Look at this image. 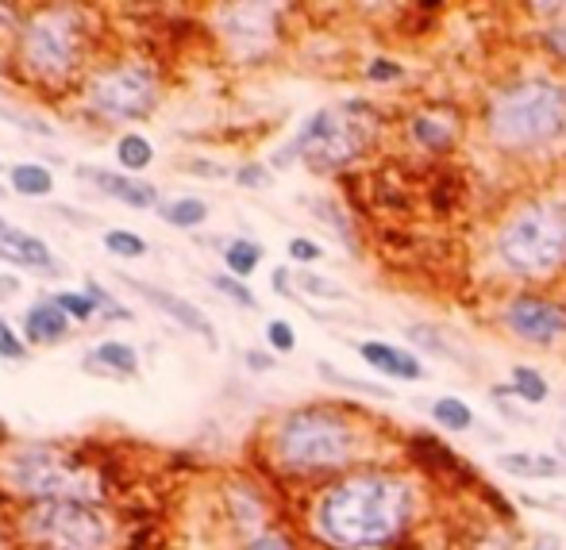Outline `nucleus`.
I'll return each instance as SVG.
<instances>
[{
    "instance_id": "obj_1",
    "label": "nucleus",
    "mask_w": 566,
    "mask_h": 550,
    "mask_svg": "<svg viewBox=\"0 0 566 550\" xmlns=\"http://www.w3.org/2000/svg\"><path fill=\"white\" fill-rule=\"evenodd\" d=\"M413 504V482L389 470H363L320 493L313 527L336 550H378L405 532Z\"/></svg>"
},
{
    "instance_id": "obj_2",
    "label": "nucleus",
    "mask_w": 566,
    "mask_h": 550,
    "mask_svg": "<svg viewBox=\"0 0 566 550\" xmlns=\"http://www.w3.org/2000/svg\"><path fill=\"white\" fill-rule=\"evenodd\" d=\"M359 450H363V432L355 427V420L328 405L297 408L274 432V455L297 474L343 470L347 462H355Z\"/></svg>"
},
{
    "instance_id": "obj_3",
    "label": "nucleus",
    "mask_w": 566,
    "mask_h": 550,
    "mask_svg": "<svg viewBox=\"0 0 566 550\" xmlns=\"http://www.w3.org/2000/svg\"><path fill=\"white\" fill-rule=\"evenodd\" d=\"M20 66L39 85H66L89 59V27L85 12L59 4V9H35L20 24L16 39Z\"/></svg>"
},
{
    "instance_id": "obj_4",
    "label": "nucleus",
    "mask_w": 566,
    "mask_h": 550,
    "mask_svg": "<svg viewBox=\"0 0 566 550\" xmlns=\"http://www.w3.org/2000/svg\"><path fill=\"white\" fill-rule=\"evenodd\" d=\"M490 139L508 151L543 146L563 136L566 127V89L555 81H520L501 89L486 112Z\"/></svg>"
},
{
    "instance_id": "obj_5",
    "label": "nucleus",
    "mask_w": 566,
    "mask_h": 550,
    "mask_svg": "<svg viewBox=\"0 0 566 550\" xmlns=\"http://www.w3.org/2000/svg\"><path fill=\"white\" fill-rule=\"evenodd\" d=\"M501 263L520 278H548L566 263V201H528L501 223Z\"/></svg>"
},
{
    "instance_id": "obj_6",
    "label": "nucleus",
    "mask_w": 566,
    "mask_h": 550,
    "mask_svg": "<svg viewBox=\"0 0 566 550\" xmlns=\"http://www.w3.org/2000/svg\"><path fill=\"white\" fill-rule=\"evenodd\" d=\"M9 485L32 500H81L93 504L101 497V482L81 458L62 455V450H20L9 458Z\"/></svg>"
},
{
    "instance_id": "obj_7",
    "label": "nucleus",
    "mask_w": 566,
    "mask_h": 550,
    "mask_svg": "<svg viewBox=\"0 0 566 550\" xmlns=\"http://www.w3.org/2000/svg\"><path fill=\"white\" fill-rule=\"evenodd\" d=\"M20 535L35 550H109V524L81 500H35L20 516Z\"/></svg>"
},
{
    "instance_id": "obj_8",
    "label": "nucleus",
    "mask_w": 566,
    "mask_h": 550,
    "mask_svg": "<svg viewBox=\"0 0 566 550\" xmlns=\"http://www.w3.org/2000/svg\"><path fill=\"white\" fill-rule=\"evenodd\" d=\"M162 97L159 69L151 62H112L85 81V104L101 119L131 124L154 112Z\"/></svg>"
},
{
    "instance_id": "obj_9",
    "label": "nucleus",
    "mask_w": 566,
    "mask_h": 550,
    "mask_svg": "<svg viewBox=\"0 0 566 550\" xmlns=\"http://www.w3.org/2000/svg\"><path fill=\"white\" fill-rule=\"evenodd\" d=\"M366 146V136L359 119L343 116V112H313V116L304 119L297 139L286 146V154H278V166H289L293 158L309 162L313 169L328 174V169H339L347 162H355Z\"/></svg>"
},
{
    "instance_id": "obj_10",
    "label": "nucleus",
    "mask_w": 566,
    "mask_h": 550,
    "mask_svg": "<svg viewBox=\"0 0 566 550\" xmlns=\"http://www.w3.org/2000/svg\"><path fill=\"white\" fill-rule=\"evenodd\" d=\"M281 9H274V4H228V9H221L224 24L221 31L228 35L231 51L239 54V59H254V54H263L266 47L274 42V20H278Z\"/></svg>"
},
{
    "instance_id": "obj_11",
    "label": "nucleus",
    "mask_w": 566,
    "mask_h": 550,
    "mask_svg": "<svg viewBox=\"0 0 566 550\" xmlns=\"http://www.w3.org/2000/svg\"><path fill=\"white\" fill-rule=\"evenodd\" d=\"M505 323L516 338L536 343V347H548V343H555L566 331V308L551 305L543 296H520V300L508 305Z\"/></svg>"
},
{
    "instance_id": "obj_12",
    "label": "nucleus",
    "mask_w": 566,
    "mask_h": 550,
    "mask_svg": "<svg viewBox=\"0 0 566 550\" xmlns=\"http://www.w3.org/2000/svg\"><path fill=\"white\" fill-rule=\"evenodd\" d=\"M124 285L131 289V293H139L147 300V305H154L162 316H169V320H178L186 331H193V335L209 338V347H216V328H212V320L201 312L197 305H189L186 296L178 293H166V289L159 285H147V281H136V278H124Z\"/></svg>"
},
{
    "instance_id": "obj_13",
    "label": "nucleus",
    "mask_w": 566,
    "mask_h": 550,
    "mask_svg": "<svg viewBox=\"0 0 566 550\" xmlns=\"http://www.w3.org/2000/svg\"><path fill=\"white\" fill-rule=\"evenodd\" d=\"M81 181H89L93 189H101L104 196H116L124 201L127 208H159V189L147 186V181H136L131 174H112V169H101V166H81L77 169Z\"/></svg>"
},
{
    "instance_id": "obj_14",
    "label": "nucleus",
    "mask_w": 566,
    "mask_h": 550,
    "mask_svg": "<svg viewBox=\"0 0 566 550\" xmlns=\"http://www.w3.org/2000/svg\"><path fill=\"white\" fill-rule=\"evenodd\" d=\"M0 258L12 266H35V270H54V254L47 251L39 235L12 228L9 220H0Z\"/></svg>"
},
{
    "instance_id": "obj_15",
    "label": "nucleus",
    "mask_w": 566,
    "mask_h": 550,
    "mask_svg": "<svg viewBox=\"0 0 566 550\" xmlns=\"http://www.w3.org/2000/svg\"><path fill=\"white\" fill-rule=\"evenodd\" d=\"M359 355H363L366 366H374L378 373H386V378H398V381H424V373H428L416 355L393 347V343H378V338H370V343H359Z\"/></svg>"
},
{
    "instance_id": "obj_16",
    "label": "nucleus",
    "mask_w": 566,
    "mask_h": 550,
    "mask_svg": "<svg viewBox=\"0 0 566 550\" xmlns=\"http://www.w3.org/2000/svg\"><path fill=\"white\" fill-rule=\"evenodd\" d=\"M70 335V316L54 300H35L24 312V338L35 347H51Z\"/></svg>"
},
{
    "instance_id": "obj_17",
    "label": "nucleus",
    "mask_w": 566,
    "mask_h": 550,
    "mask_svg": "<svg viewBox=\"0 0 566 550\" xmlns=\"http://www.w3.org/2000/svg\"><path fill=\"white\" fill-rule=\"evenodd\" d=\"M498 470L508 477H525V482H555L563 474V458L532 455V450H505V455H498Z\"/></svg>"
},
{
    "instance_id": "obj_18",
    "label": "nucleus",
    "mask_w": 566,
    "mask_h": 550,
    "mask_svg": "<svg viewBox=\"0 0 566 550\" xmlns=\"http://www.w3.org/2000/svg\"><path fill=\"white\" fill-rule=\"evenodd\" d=\"M89 366H104V373H112V378H131V373H139V355L136 347H127V343H120V338H104V343H97L93 355H89Z\"/></svg>"
},
{
    "instance_id": "obj_19",
    "label": "nucleus",
    "mask_w": 566,
    "mask_h": 550,
    "mask_svg": "<svg viewBox=\"0 0 566 550\" xmlns=\"http://www.w3.org/2000/svg\"><path fill=\"white\" fill-rule=\"evenodd\" d=\"M12 193L20 196H51L54 193V174L39 162H20L12 166Z\"/></svg>"
},
{
    "instance_id": "obj_20",
    "label": "nucleus",
    "mask_w": 566,
    "mask_h": 550,
    "mask_svg": "<svg viewBox=\"0 0 566 550\" xmlns=\"http://www.w3.org/2000/svg\"><path fill=\"white\" fill-rule=\"evenodd\" d=\"M159 216L169 228H201L209 220V204L201 196H178V201H162Z\"/></svg>"
},
{
    "instance_id": "obj_21",
    "label": "nucleus",
    "mask_w": 566,
    "mask_h": 550,
    "mask_svg": "<svg viewBox=\"0 0 566 550\" xmlns=\"http://www.w3.org/2000/svg\"><path fill=\"white\" fill-rule=\"evenodd\" d=\"M413 139L420 146H428V151H448L451 139H455V119H451V116H436V112H428V116H416L413 119Z\"/></svg>"
},
{
    "instance_id": "obj_22",
    "label": "nucleus",
    "mask_w": 566,
    "mask_h": 550,
    "mask_svg": "<svg viewBox=\"0 0 566 550\" xmlns=\"http://www.w3.org/2000/svg\"><path fill=\"white\" fill-rule=\"evenodd\" d=\"M259 263H263V246L254 243V239H231V243L224 246V266H228L231 278L247 281Z\"/></svg>"
},
{
    "instance_id": "obj_23",
    "label": "nucleus",
    "mask_w": 566,
    "mask_h": 550,
    "mask_svg": "<svg viewBox=\"0 0 566 550\" xmlns=\"http://www.w3.org/2000/svg\"><path fill=\"white\" fill-rule=\"evenodd\" d=\"M116 162L127 174H139L154 162V146L147 136H120L116 139Z\"/></svg>"
},
{
    "instance_id": "obj_24",
    "label": "nucleus",
    "mask_w": 566,
    "mask_h": 550,
    "mask_svg": "<svg viewBox=\"0 0 566 550\" xmlns=\"http://www.w3.org/2000/svg\"><path fill=\"white\" fill-rule=\"evenodd\" d=\"M431 415H436V423L440 427H448V432H470L474 427V412L466 400L458 397H436V405H431Z\"/></svg>"
},
{
    "instance_id": "obj_25",
    "label": "nucleus",
    "mask_w": 566,
    "mask_h": 550,
    "mask_svg": "<svg viewBox=\"0 0 566 550\" xmlns=\"http://www.w3.org/2000/svg\"><path fill=\"white\" fill-rule=\"evenodd\" d=\"M513 393L525 405H543L548 400V381L543 373H536L532 366H513Z\"/></svg>"
},
{
    "instance_id": "obj_26",
    "label": "nucleus",
    "mask_w": 566,
    "mask_h": 550,
    "mask_svg": "<svg viewBox=\"0 0 566 550\" xmlns=\"http://www.w3.org/2000/svg\"><path fill=\"white\" fill-rule=\"evenodd\" d=\"M104 251L109 254H120V258H143L151 246H147L143 235H136V231H127V228H112L104 231Z\"/></svg>"
},
{
    "instance_id": "obj_27",
    "label": "nucleus",
    "mask_w": 566,
    "mask_h": 550,
    "mask_svg": "<svg viewBox=\"0 0 566 550\" xmlns=\"http://www.w3.org/2000/svg\"><path fill=\"white\" fill-rule=\"evenodd\" d=\"M316 366H320V378L331 381V385H339V389L363 393V397H378V400H389V397H393V393H389L386 385H374V381H359V378H343V373H339L331 362H316Z\"/></svg>"
},
{
    "instance_id": "obj_28",
    "label": "nucleus",
    "mask_w": 566,
    "mask_h": 550,
    "mask_svg": "<svg viewBox=\"0 0 566 550\" xmlns=\"http://www.w3.org/2000/svg\"><path fill=\"white\" fill-rule=\"evenodd\" d=\"M54 305H59L62 312L70 316V320H81V323H89L97 312H101V308H97V300L89 293H54Z\"/></svg>"
},
{
    "instance_id": "obj_29",
    "label": "nucleus",
    "mask_w": 566,
    "mask_h": 550,
    "mask_svg": "<svg viewBox=\"0 0 566 550\" xmlns=\"http://www.w3.org/2000/svg\"><path fill=\"white\" fill-rule=\"evenodd\" d=\"M212 289L224 293L231 305H239V308H259V300H254V293L247 289V281L231 278V273H212Z\"/></svg>"
},
{
    "instance_id": "obj_30",
    "label": "nucleus",
    "mask_w": 566,
    "mask_h": 550,
    "mask_svg": "<svg viewBox=\"0 0 566 550\" xmlns=\"http://www.w3.org/2000/svg\"><path fill=\"white\" fill-rule=\"evenodd\" d=\"M293 278H297V289H301V293L324 296V300H343L347 296V289L339 285V281H328V278H320V273H293Z\"/></svg>"
},
{
    "instance_id": "obj_31",
    "label": "nucleus",
    "mask_w": 566,
    "mask_h": 550,
    "mask_svg": "<svg viewBox=\"0 0 566 550\" xmlns=\"http://www.w3.org/2000/svg\"><path fill=\"white\" fill-rule=\"evenodd\" d=\"M408 338H413L416 347H424V350H428V355L455 358V350H451L448 343H443V338H440V331H436V328H428V323H413V328H408Z\"/></svg>"
},
{
    "instance_id": "obj_32",
    "label": "nucleus",
    "mask_w": 566,
    "mask_h": 550,
    "mask_svg": "<svg viewBox=\"0 0 566 550\" xmlns=\"http://www.w3.org/2000/svg\"><path fill=\"white\" fill-rule=\"evenodd\" d=\"M0 358H4V362H24L27 358V338L16 335L4 316H0Z\"/></svg>"
},
{
    "instance_id": "obj_33",
    "label": "nucleus",
    "mask_w": 566,
    "mask_h": 550,
    "mask_svg": "<svg viewBox=\"0 0 566 550\" xmlns=\"http://www.w3.org/2000/svg\"><path fill=\"white\" fill-rule=\"evenodd\" d=\"M266 343H271L274 350H281V355H289V350L297 347V331H293V323H286V320H271V323H266Z\"/></svg>"
},
{
    "instance_id": "obj_34",
    "label": "nucleus",
    "mask_w": 566,
    "mask_h": 550,
    "mask_svg": "<svg viewBox=\"0 0 566 550\" xmlns=\"http://www.w3.org/2000/svg\"><path fill=\"white\" fill-rule=\"evenodd\" d=\"M289 258H293V263H320L324 258V246L320 243H313V239H289Z\"/></svg>"
},
{
    "instance_id": "obj_35",
    "label": "nucleus",
    "mask_w": 566,
    "mask_h": 550,
    "mask_svg": "<svg viewBox=\"0 0 566 550\" xmlns=\"http://www.w3.org/2000/svg\"><path fill=\"white\" fill-rule=\"evenodd\" d=\"M247 550H297L293 539L281 532H259L251 542H247Z\"/></svg>"
},
{
    "instance_id": "obj_36",
    "label": "nucleus",
    "mask_w": 566,
    "mask_h": 550,
    "mask_svg": "<svg viewBox=\"0 0 566 550\" xmlns=\"http://www.w3.org/2000/svg\"><path fill=\"white\" fill-rule=\"evenodd\" d=\"M85 293L93 296V300H97V308H101V312L120 316V320H127V316H131V312H127V308H116V300H112V296L104 293V289L97 285V281H85Z\"/></svg>"
},
{
    "instance_id": "obj_37",
    "label": "nucleus",
    "mask_w": 566,
    "mask_h": 550,
    "mask_svg": "<svg viewBox=\"0 0 566 550\" xmlns=\"http://www.w3.org/2000/svg\"><path fill=\"white\" fill-rule=\"evenodd\" d=\"M236 181H239L243 189H263L266 181H271V174H266V166L251 162V166H239V169H236Z\"/></svg>"
},
{
    "instance_id": "obj_38",
    "label": "nucleus",
    "mask_w": 566,
    "mask_h": 550,
    "mask_svg": "<svg viewBox=\"0 0 566 550\" xmlns=\"http://www.w3.org/2000/svg\"><path fill=\"white\" fill-rule=\"evenodd\" d=\"M366 77H370V81H398L401 77V69L393 66V62H370V66H366Z\"/></svg>"
},
{
    "instance_id": "obj_39",
    "label": "nucleus",
    "mask_w": 566,
    "mask_h": 550,
    "mask_svg": "<svg viewBox=\"0 0 566 550\" xmlns=\"http://www.w3.org/2000/svg\"><path fill=\"white\" fill-rule=\"evenodd\" d=\"M247 366H251L254 373H266L274 370V358L266 355V350H247Z\"/></svg>"
},
{
    "instance_id": "obj_40",
    "label": "nucleus",
    "mask_w": 566,
    "mask_h": 550,
    "mask_svg": "<svg viewBox=\"0 0 566 550\" xmlns=\"http://www.w3.org/2000/svg\"><path fill=\"white\" fill-rule=\"evenodd\" d=\"M548 42H551V51L558 54V59H566V24H555L548 31Z\"/></svg>"
},
{
    "instance_id": "obj_41",
    "label": "nucleus",
    "mask_w": 566,
    "mask_h": 550,
    "mask_svg": "<svg viewBox=\"0 0 566 550\" xmlns=\"http://www.w3.org/2000/svg\"><path fill=\"white\" fill-rule=\"evenodd\" d=\"M274 293L293 296V285H289V270H286V266H281V270H274Z\"/></svg>"
},
{
    "instance_id": "obj_42",
    "label": "nucleus",
    "mask_w": 566,
    "mask_h": 550,
    "mask_svg": "<svg viewBox=\"0 0 566 550\" xmlns=\"http://www.w3.org/2000/svg\"><path fill=\"white\" fill-rule=\"evenodd\" d=\"M189 169H193V174H212V178H224V166H216V162H189Z\"/></svg>"
},
{
    "instance_id": "obj_43",
    "label": "nucleus",
    "mask_w": 566,
    "mask_h": 550,
    "mask_svg": "<svg viewBox=\"0 0 566 550\" xmlns=\"http://www.w3.org/2000/svg\"><path fill=\"white\" fill-rule=\"evenodd\" d=\"M558 447H563V450H566V435H558Z\"/></svg>"
},
{
    "instance_id": "obj_44",
    "label": "nucleus",
    "mask_w": 566,
    "mask_h": 550,
    "mask_svg": "<svg viewBox=\"0 0 566 550\" xmlns=\"http://www.w3.org/2000/svg\"><path fill=\"white\" fill-rule=\"evenodd\" d=\"M0 550H4V547H0Z\"/></svg>"
}]
</instances>
